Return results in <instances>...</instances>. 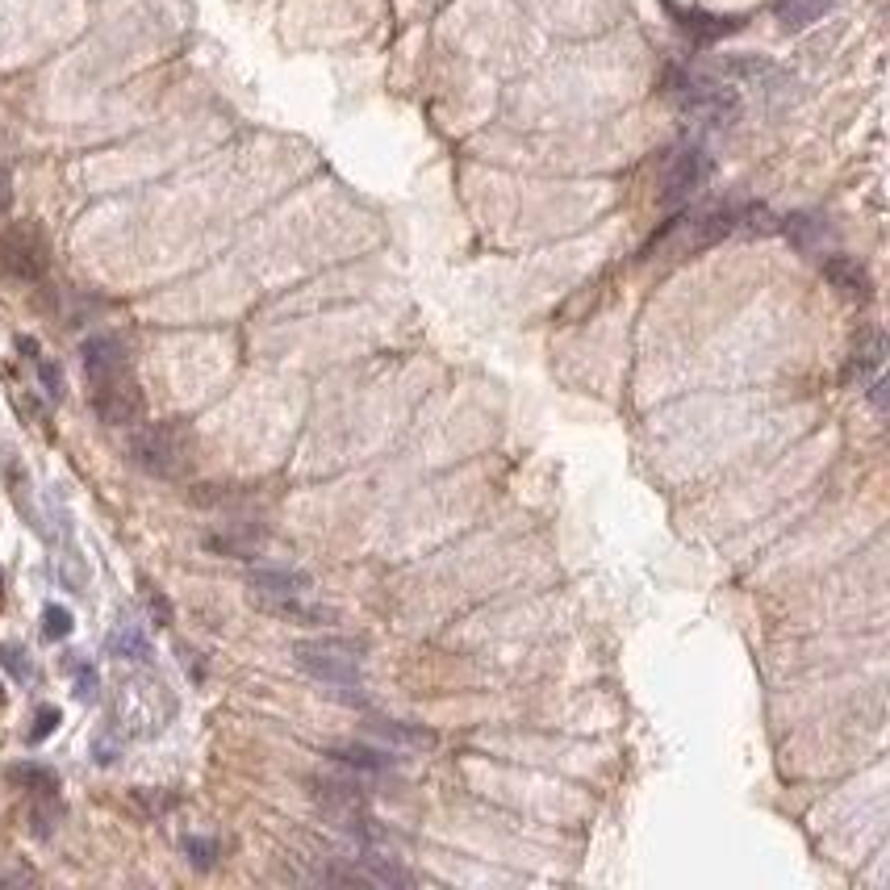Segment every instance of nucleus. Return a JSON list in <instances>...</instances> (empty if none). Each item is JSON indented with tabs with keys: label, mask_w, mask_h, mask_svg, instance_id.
<instances>
[{
	"label": "nucleus",
	"mask_w": 890,
	"mask_h": 890,
	"mask_svg": "<svg viewBox=\"0 0 890 890\" xmlns=\"http://www.w3.org/2000/svg\"><path fill=\"white\" fill-rule=\"evenodd\" d=\"M669 17L677 21V30H682L690 42H702V46L728 38L740 26L736 17H719V13H702V9H677V5H669Z\"/></svg>",
	"instance_id": "nucleus-8"
},
{
	"label": "nucleus",
	"mask_w": 890,
	"mask_h": 890,
	"mask_svg": "<svg viewBox=\"0 0 890 890\" xmlns=\"http://www.w3.org/2000/svg\"><path fill=\"white\" fill-rule=\"evenodd\" d=\"M80 360H84L88 385H101V381H113V377H122V372H130L126 343L117 339V335H92V339H84Z\"/></svg>",
	"instance_id": "nucleus-7"
},
{
	"label": "nucleus",
	"mask_w": 890,
	"mask_h": 890,
	"mask_svg": "<svg viewBox=\"0 0 890 890\" xmlns=\"http://www.w3.org/2000/svg\"><path fill=\"white\" fill-rule=\"evenodd\" d=\"M310 573H297V569H255L247 577V590H251V602L260 611H272L276 602H289V598H306L310 594Z\"/></svg>",
	"instance_id": "nucleus-6"
},
{
	"label": "nucleus",
	"mask_w": 890,
	"mask_h": 890,
	"mask_svg": "<svg viewBox=\"0 0 890 890\" xmlns=\"http://www.w3.org/2000/svg\"><path fill=\"white\" fill-rule=\"evenodd\" d=\"M882 335H870L861 347H853V360H849V372H845V381H865L870 372H878L882 368Z\"/></svg>",
	"instance_id": "nucleus-15"
},
{
	"label": "nucleus",
	"mask_w": 890,
	"mask_h": 890,
	"mask_svg": "<svg viewBox=\"0 0 890 890\" xmlns=\"http://www.w3.org/2000/svg\"><path fill=\"white\" fill-rule=\"evenodd\" d=\"M0 661H5V665H9L17 677H30V665L21 661V652H13V648H0Z\"/></svg>",
	"instance_id": "nucleus-25"
},
{
	"label": "nucleus",
	"mask_w": 890,
	"mask_h": 890,
	"mask_svg": "<svg viewBox=\"0 0 890 890\" xmlns=\"http://www.w3.org/2000/svg\"><path fill=\"white\" fill-rule=\"evenodd\" d=\"M97 686H101L97 669H92V665H76V698L92 702V698H97Z\"/></svg>",
	"instance_id": "nucleus-23"
},
{
	"label": "nucleus",
	"mask_w": 890,
	"mask_h": 890,
	"mask_svg": "<svg viewBox=\"0 0 890 890\" xmlns=\"http://www.w3.org/2000/svg\"><path fill=\"white\" fill-rule=\"evenodd\" d=\"M51 268V255H46V243L34 226H13L0 234V272L17 285H38Z\"/></svg>",
	"instance_id": "nucleus-3"
},
{
	"label": "nucleus",
	"mask_w": 890,
	"mask_h": 890,
	"mask_svg": "<svg viewBox=\"0 0 890 890\" xmlns=\"http://www.w3.org/2000/svg\"><path fill=\"white\" fill-rule=\"evenodd\" d=\"M9 778H13L21 790H30L34 799H38V794H55V790H59L55 769H46V765H17V769H9Z\"/></svg>",
	"instance_id": "nucleus-16"
},
{
	"label": "nucleus",
	"mask_w": 890,
	"mask_h": 890,
	"mask_svg": "<svg viewBox=\"0 0 890 890\" xmlns=\"http://www.w3.org/2000/svg\"><path fill=\"white\" fill-rule=\"evenodd\" d=\"M0 707H5V690H0Z\"/></svg>",
	"instance_id": "nucleus-28"
},
{
	"label": "nucleus",
	"mask_w": 890,
	"mask_h": 890,
	"mask_svg": "<svg viewBox=\"0 0 890 890\" xmlns=\"http://www.w3.org/2000/svg\"><path fill=\"white\" fill-rule=\"evenodd\" d=\"M836 0H782L778 5V21L786 30H807L811 21H819Z\"/></svg>",
	"instance_id": "nucleus-14"
},
{
	"label": "nucleus",
	"mask_w": 890,
	"mask_h": 890,
	"mask_svg": "<svg viewBox=\"0 0 890 890\" xmlns=\"http://www.w3.org/2000/svg\"><path fill=\"white\" fill-rule=\"evenodd\" d=\"M372 732L397 748H414V753L418 748H435V732L414 728V723H402V719H381V723H372Z\"/></svg>",
	"instance_id": "nucleus-12"
},
{
	"label": "nucleus",
	"mask_w": 890,
	"mask_h": 890,
	"mask_svg": "<svg viewBox=\"0 0 890 890\" xmlns=\"http://www.w3.org/2000/svg\"><path fill=\"white\" fill-rule=\"evenodd\" d=\"M38 364V381H42V389H46V397L51 402H63V393H67V385H63V368L59 364H51V360H34Z\"/></svg>",
	"instance_id": "nucleus-20"
},
{
	"label": "nucleus",
	"mask_w": 890,
	"mask_h": 890,
	"mask_svg": "<svg viewBox=\"0 0 890 890\" xmlns=\"http://www.w3.org/2000/svg\"><path fill=\"white\" fill-rule=\"evenodd\" d=\"M9 205H13V180H9L5 168H0V214H5Z\"/></svg>",
	"instance_id": "nucleus-26"
},
{
	"label": "nucleus",
	"mask_w": 890,
	"mask_h": 890,
	"mask_svg": "<svg viewBox=\"0 0 890 890\" xmlns=\"http://www.w3.org/2000/svg\"><path fill=\"white\" fill-rule=\"evenodd\" d=\"M117 753H122V736H117V728H105L97 740H92V757H97L101 765L117 761Z\"/></svg>",
	"instance_id": "nucleus-21"
},
{
	"label": "nucleus",
	"mask_w": 890,
	"mask_h": 890,
	"mask_svg": "<svg viewBox=\"0 0 890 890\" xmlns=\"http://www.w3.org/2000/svg\"><path fill=\"white\" fill-rule=\"evenodd\" d=\"M72 627H76V619H72L67 606H46V611H42V640L59 644V640L72 636Z\"/></svg>",
	"instance_id": "nucleus-18"
},
{
	"label": "nucleus",
	"mask_w": 890,
	"mask_h": 890,
	"mask_svg": "<svg viewBox=\"0 0 890 890\" xmlns=\"http://www.w3.org/2000/svg\"><path fill=\"white\" fill-rule=\"evenodd\" d=\"M92 410H97V418L109 427H138V418L147 410V397L130 372H122V377H113V381L92 385Z\"/></svg>",
	"instance_id": "nucleus-4"
},
{
	"label": "nucleus",
	"mask_w": 890,
	"mask_h": 890,
	"mask_svg": "<svg viewBox=\"0 0 890 890\" xmlns=\"http://www.w3.org/2000/svg\"><path fill=\"white\" fill-rule=\"evenodd\" d=\"M0 602H5V577H0Z\"/></svg>",
	"instance_id": "nucleus-27"
},
{
	"label": "nucleus",
	"mask_w": 890,
	"mask_h": 890,
	"mask_svg": "<svg viewBox=\"0 0 890 890\" xmlns=\"http://www.w3.org/2000/svg\"><path fill=\"white\" fill-rule=\"evenodd\" d=\"M59 728V711L55 707H42L38 715H34V728H30V744H42L46 736H51Z\"/></svg>",
	"instance_id": "nucleus-22"
},
{
	"label": "nucleus",
	"mask_w": 890,
	"mask_h": 890,
	"mask_svg": "<svg viewBox=\"0 0 890 890\" xmlns=\"http://www.w3.org/2000/svg\"><path fill=\"white\" fill-rule=\"evenodd\" d=\"M293 661L306 669L314 682H326L335 690H360L364 673V644L356 640H301L293 648Z\"/></svg>",
	"instance_id": "nucleus-1"
},
{
	"label": "nucleus",
	"mask_w": 890,
	"mask_h": 890,
	"mask_svg": "<svg viewBox=\"0 0 890 890\" xmlns=\"http://www.w3.org/2000/svg\"><path fill=\"white\" fill-rule=\"evenodd\" d=\"M707 176H711V155L702 151V147H682V151H673V159H669V168H665V189H661V201L665 205H682V201H690L702 184H707Z\"/></svg>",
	"instance_id": "nucleus-5"
},
{
	"label": "nucleus",
	"mask_w": 890,
	"mask_h": 890,
	"mask_svg": "<svg viewBox=\"0 0 890 890\" xmlns=\"http://www.w3.org/2000/svg\"><path fill=\"white\" fill-rule=\"evenodd\" d=\"M130 460L151 477H180L189 468V435L180 423H151L130 435Z\"/></svg>",
	"instance_id": "nucleus-2"
},
{
	"label": "nucleus",
	"mask_w": 890,
	"mask_h": 890,
	"mask_svg": "<svg viewBox=\"0 0 890 890\" xmlns=\"http://www.w3.org/2000/svg\"><path fill=\"white\" fill-rule=\"evenodd\" d=\"M109 652H113V657H122V661L147 665V661H151V640H147L143 623H134V619H117L113 636H109Z\"/></svg>",
	"instance_id": "nucleus-9"
},
{
	"label": "nucleus",
	"mask_w": 890,
	"mask_h": 890,
	"mask_svg": "<svg viewBox=\"0 0 890 890\" xmlns=\"http://www.w3.org/2000/svg\"><path fill=\"white\" fill-rule=\"evenodd\" d=\"M184 857H189L193 870H214V861H218V840H209V836H189V840H184Z\"/></svg>",
	"instance_id": "nucleus-19"
},
{
	"label": "nucleus",
	"mask_w": 890,
	"mask_h": 890,
	"mask_svg": "<svg viewBox=\"0 0 890 890\" xmlns=\"http://www.w3.org/2000/svg\"><path fill=\"white\" fill-rule=\"evenodd\" d=\"M824 276L832 280V285H836L840 293H849V297H870V276H865L861 264L845 260V255H828V260H824Z\"/></svg>",
	"instance_id": "nucleus-10"
},
{
	"label": "nucleus",
	"mask_w": 890,
	"mask_h": 890,
	"mask_svg": "<svg viewBox=\"0 0 890 890\" xmlns=\"http://www.w3.org/2000/svg\"><path fill=\"white\" fill-rule=\"evenodd\" d=\"M782 230H786V239L799 251H815L819 243H824V234H828L824 218H815V214H790V218H782Z\"/></svg>",
	"instance_id": "nucleus-13"
},
{
	"label": "nucleus",
	"mask_w": 890,
	"mask_h": 890,
	"mask_svg": "<svg viewBox=\"0 0 890 890\" xmlns=\"http://www.w3.org/2000/svg\"><path fill=\"white\" fill-rule=\"evenodd\" d=\"M331 757L347 769H356V774H385V769H393V757L381 753V748H368V744H343V748H331Z\"/></svg>",
	"instance_id": "nucleus-11"
},
{
	"label": "nucleus",
	"mask_w": 890,
	"mask_h": 890,
	"mask_svg": "<svg viewBox=\"0 0 890 890\" xmlns=\"http://www.w3.org/2000/svg\"><path fill=\"white\" fill-rule=\"evenodd\" d=\"M147 606H151V615H155V623H159V627H168V623H172V602L163 598L159 590H151V594H147Z\"/></svg>",
	"instance_id": "nucleus-24"
},
{
	"label": "nucleus",
	"mask_w": 890,
	"mask_h": 890,
	"mask_svg": "<svg viewBox=\"0 0 890 890\" xmlns=\"http://www.w3.org/2000/svg\"><path fill=\"white\" fill-rule=\"evenodd\" d=\"M59 803H55V794H38V803L30 807V832L38 836V840H46L55 832V824H59Z\"/></svg>",
	"instance_id": "nucleus-17"
}]
</instances>
